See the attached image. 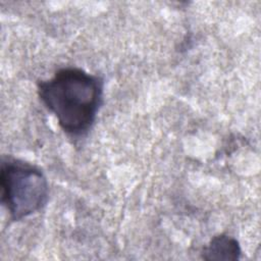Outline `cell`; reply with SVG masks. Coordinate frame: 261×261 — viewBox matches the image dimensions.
<instances>
[{
	"label": "cell",
	"mask_w": 261,
	"mask_h": 261,
	"mask_svg": "<svg viewBox=\"0 0 261 261\" xmlns=\"http://www.w3.org/2000/svg\"><path fill=\"white\" fill-rule=\"evenodd\" d=\"M38 95L70 136H82L93 125L102 104L103 81L82 68L64 67L38 83Z\"/></svg>",
	"instance_id": "1"
},
{
	"label": "cell",
	"mask_w": 261,
	"mask_h": 261,
	"mask_svg": "<svg viewBox=\"0 0 261 261\" xmlns=\"http://www.w3.org/2000/svg\"><path fill=\"white\" fill-rule=\"evenodd\" d=\"M1 202L13 220L42 209L48 199L49 186L40 168L28 162L7 158L1 163Z\"/></svg>",
	"instance_id": "2"
},
{
	"label": "cell",
	"mask_w": 261,
	"mask_h": 261,
	"mask_svg": "<svg viewBox=\"0 0 261 261\" xmlns=\"http://www.w3.org/2000/svg\"><path fill=\"white\" fill-rule=\"evenodd\" d=\"M241 253L239 242L230 236L221 233L213 237L203 248L202 258L204 260L236 261L240 259Z\"/></svg>",
	"instance_id": "3"
}]
</instances>
